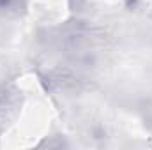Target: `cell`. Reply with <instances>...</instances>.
Wrapping results in <instances>:
<instances>
[{
    "mask_svg": "<svg viewBox=\"0 0 152 150\" xmlns=\"http://www.w3.org/2000/svg\"><path fill=\"white\" fill-rule=\"evenodd\" d=\"M21 7V0H0V16L16 14Z\"/></svg>",
    "mask_w": 152,
    "mask_h": 150,
    "instance_id": "obj_1",
    "label": "cell"
}]
</instances>
